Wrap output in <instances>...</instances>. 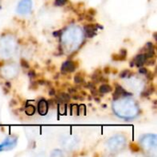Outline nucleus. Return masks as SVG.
<instances>
[{
    "instance_id": "obj_17",
    "label": "nucleus",
    "mask_w": 157,
    "mask_h": 157,
    "mask_svg": "<svg viewBox=\"0 0 157 157\" xmlns=\"http://www.w3.org/2000/svg\"><path fill=\"white\" fill-rule=\"evenodd\" d=\"M129 74H130V71H129V70H124V71H122V72L120 74V76H121V78H125V77H128Z\"/></svg>"
},
{
    "instance_id": "obj_2",
    "label": "nucleus",
    "mask_w": 157,
    "mask_h": 157,
    "mask_svg": "<svg viewBox=\"0 0 157 157\" xmlns=\"http://www.w3.org/2000/svg\"><path fill=\"white\" fill-rule=\"evenodd\" d=\"M30 9H31V1L30 0H21L17 6V12L22 15L29 13Z\"/></svg>"
},
{
    "instance_id": "obj_7",
    "label": "nucleus",
    "mask_w": 157,
    "mask_h": 157,
    "mask_svg": "<svg viewBox=\"0 0 157 157\" xmlns=\"http://www.w3.org/2000/svg\"><path fill=\"white\" fill-rule=\"evenodd\" d=\"M146 60H147V58H146V56H145V53H143V54H138V55L134 58L133 62H134V63H135L136 66L141 67L144 63H145V61H146ZM134 63H133V64H134Z\"/></svg>"
},
{
    "instance_id": "obj_25",
    "label": "nucleus",
    "mask_w": 157,
    "mask_h": 157,
    "mask_svg": "<svg viewBox=\"0 0 157 157\" xmlns=\"http://www.w3.org/2000/svg\"><path fill=\"white\" fill-rule=\"evenodd\" d=\"M121 54L122 55V56H124V57H126V54H127V52H126V50H121Z\"/></svg>"
},
{
    "instance_id": "obj_15",
    "label": "nucleus",
    "mask_w": 157,
    "mask_h": 157,
    "mask_svg": "<svg viewBox=\"0 0 157 157\" xmlns=\"http://www.w3.org/2000/svg\"><path fill=\"white\" fill-rule=\"evenodd\" d=\"M144 49H145L146 51H150V50H155V45H154V44H153L152 42H148V43H146V45H145Z\"/></svg>"
},
{
    "instance_id": "obj_28",
    "label": "nucleus",
    "mask_w": 157,
    "mask_h": 157,
    "mask_svg": "<svg viewBox=\"0 0 157 157\" xmlns=\"http://www.w3.org/2000/svg\"><path fill=\"white\" fill-rule=\"evenodd\" d=\"M104 71H105V73L109 74V67H107V68H105V70H104Z\"/></svg>"
},
{
    "instance_id": "obj_10",
    "label": "nucleus",
    "mask_w": 157,
    "mask_h": 157,
    "mask_svg": "<svg viewBox=\"0 0 157 157\" xmlns=\"http://www.w3.org/2000/svg\"><path fill=\"white\" fill-rule=\"evenodd\" d=\"M25 113L29 116H31L35 113V108L32 105H27L25 108Z\"/></svg>"
},
{
    "instance_id": "obj_4",
    "label": "nucleus",
    "mask_w": 157,
    "mask_h": 157,
    "mask_svg": "<svg viewBox=\"0 0 157 157\" xmlns=\"http://www.w3.org/2000/svg\"><path fill=\"white\" fill-rule=\"evenodd\" d=\"M48 109H49V105L47 103V101L45 99H40L38 103V111L40 115L44 116L47 114L48 112Z\"/></svg>"
},
{
    "instance_id": "obj_27",
    "label": "nucleus",
    "mask_w": 157,
    "mask_h": 157,
    "mask_svg": "<svg viewBox=\"0 0 157 157\" xmlns=\"http://www.w3.org/2000/svg\"><path fill=\"white\" fill-rule=\"evenodd\" d=\"M75 92H76L75 88H70L69 89V93H75Z\"/></svg>"
},
{
    "instance_id": "obj_6",
    "label": "nucleus",
    "mask_w": 157,
    "mask_h": 157,
    "mask_svg": "<svg viewBox=\"0 0 157 157\" xmlns=\"http://www.w3.org/2000/svg\"><path fill=\"white\" fill-rule=\"evenodd\" d=\"M75 70V63L72 61H66L62 65V72L63 73H72Z\"/></svg>"
},
{
    "instance_id": "obj_3",
    "label": "nucleus",
    "mask_w": 157,
    "mask_h": 157,
    "mask_svg": "<svg viewBox=\"0 0 157 157\" xmlns=\"http://www.w3.org/2000/svg\"><path fill=\"white\" fill-rule=\"evenodd\" d=\"M16 144H17V138L9 137L3 144H0V151H6V150L12 149L13 147H15Z\"/></svg>"
},
{
    "instance_id": "obj_18",
    "label": "nucleus",
    "mask_w": 157,
    "mask_h": 157,
    "mask_svg": "<svg viewBox=\"0 0 157 157\" xmlns=\"http://www.w3.org/2000/svg\"><path fill=\"white\" fill-rule=\"evenodd\" d=\"M86 112V108L84 105H80L78 106V114H85Z\"/></svg>"
},
{
    "instance_id": "obj_19",
    "label": "nucleus",
    "mask_w": 157,
    "mask_h": 157,
    "mask_svg": "<svg viewBox=\"0 0 157 157\" xmlns=\"http://www.w3.org/2000/svg\"><path fill=\"white\" fill-rule=\"evenodd\" d=\"M67 2V0H55V6H63Z\"/></svg>"
},
{
    "instance_id": "obj_5",
    "label": "nucleus",
    "mask_w": 157,
    "mask_h": 157,
    "mask_svg": "<svg viewBox=\"0 0 157 157\" xmlns=\"http://www.w3.org/2000/svg\"><path fill=\"white\" fill-rule=\"evenodd\" d=\"M123 96H132V94L127 92V91H125L121 86L116 85V90L114 92L113 98L114 99H118V98H121V97H123Z\"/></svg>"
},
{
    "instance_id": "obj_13",
    "label": "nucleus",
    "mask_w": 157,
    "mask_h": 157,
    "mask_svg": "<svg viewBox=\"0 0 157 157\" xmlns=\"http://www.w3.org/2000/svg\"><path fill=\"white\" fill-rule=\"evenodd\" d=\"M112 59L115 60V61H121V60H124L125 57L122 56L121 54H114V55L112 56Z\"/></svg>"
},
{
    "instance_id": "obj_12",
    "label": "nucleus",
    "mask_w": 157,
    "mask_h": 157,
    "mask_svg": "<svg viewBox=\"0 0 157 157\" xmlns=\"http://www.w3.org/2000/svg\"><path fill=\"white\" fill-rule=\"evenodd\" d=\"M75 82L76 84H82L84 82V78L80 75H76L75 76Z\"/></svg>"
},
{
    "instance_id": "obj_20",
    "label": "nucleus",
    "mask_w": 157,
    "mask_h": 157,
    "mask_svg": "<svg viewBox=\"0 0 157 157\" xmlns=\"http://www.w3.org/2000/svg\"><path fill=\"white\" fill-rule=\"evenodd\" d=\"M29 76L30 78H35V77H36L35 71H33V70H30V71L29 72Z\"/></svg>"
},
{
    "instance_id": "obj_26",
    "label": "nucleus",
    "mask_w": 157,
    "mask_h": 157,
    "mask_svg": "<svg viewBox=\"0 0 157 157\" xmlns=\"http://www.w3.org/2000/svg\"><path fill=\"white\" fill-rule=\"evenodd\" d=\"M54 94H55V91H54V89L52 88V89L50 90V92H49V95H50V96H54Z\"/></svg>"
},
{
    "instance_id": "obj_14",
    "label": "nucleus",
    "mask_w": 157,
    "mask_h": 157,
    "mask_svg": "<svg viewBox=\"0 0 157 157\" xmlns=\"http://www.w3.org/2000/svg\"><path fill=\"white\" fill-rule=\"evenodd\" d=\"M72 113L74 114V115H79L78 114V106L77 105H72Z\"/></svg>"
},
{
    "instance_id": "obj_1",
    "label": "nucleus",
    "mask_w": 157,
    "mask_h": 157,
    "mask_svg": "<svg viewBox=\"0 0 157 157\" xmlns=\"http://www.w3.org/2000/svg\"><path fill=\"white\" fill-rule=\"evenodd\" d=\"M125 144V139L122 137H115V138H111L109 141V148L113 151L115 149H118L117 151H119L120 149H122L123 146Z\"/></svg>"
},
{
    "instance_id": "obj_21",
    "label": "nucleus",
    "mask_w": 157,
    "mask_h": 157,
    "mask_svg": "<svg viewBox=\"0 0 157 157\" xmlns=\"http://www.w3.org/2000/svg\"><path fill=\"white\" fill-rule=\"evenodd\" d=\"M139 72H140L141 74H144V75H146V74L148 73L147 69H146V68H144V67H141L140 70H139Z\"/></svg>"
},
{
    "instance_id": "obj_8",
    "label": "nucleus",
    "mask_w": 157,
    "mask_h": 157,
    "mask_svg": "<svg viewBox=\"0 0 157 157\" xmlns=\"http://www.w3.org/2000/svg\"><path fill=\"white\" fill-rule=\"evenodd\" d=\"M69 100H70V95H68L66 93H61L55 98V101H57L59 103H66Z\"/></svg>"
},
{
    "instance_id": "obj_23",
    "label": "nucleus",
    "mask_w": 157,
    "mask_h": 157,
    "mask_svg": "<svg viewBox=\"0 0 157 157\" xmlns=\"http://www.w3.org/2000/svg\"><path fill=\"white\" fill-rule=\"evenodd\" d=\"M131 148L132 149L133 152H138V151H139V148H138L136 145H134V144H132V145H131Z\"/></svg>"
},
{
    "instance_id": "obj_9",
    "label": "nucleus",
    "mask_w": 157,
    "mask_h": 157,
    "mask_svg": "<svg viewBox=\"0 0 157 157\" xmlns=\"http://www.w3.org/2000/svg\"><path fill=\"white\" fill-rule=\"evenodd\" d=\"M112 90L111 86L108 84H104V85H101L98 88V92L101 93V94H105V93H109Z\"/></svg>"
},
{
    "instance_id": "obj_24",
    "label": "nucleus",
    "mask_w": 157,
    "mask_h": 157,
    "mask_svg": "<svg viewBox=\"0 0 157 157\" xmlns=\"http://www.w3.org/2000/svg\"><path fill=\"white\" fill-rule=\"evenodd\" d=\"M61 34H62V30H58V31L53 32V36H54V37H58V36H60Z\"/></svg>"
},
{
    "instance_id": "obj_11",
    "label": "nucleus",
    "mask_w": 157,
    "mask_h": 157,
    "mask_svg": "<svg viewBox=\"0 0 157 157\" xmlns=\"http://www.w3.org/2000/svg\"><path fill=\"white\" fill-rule=\"evenodd\" d=\"M58 109H59V113L62 114V115H64L66 113V106L63 103H60L59 104Z\"/></svg>"
},
{
    "instance_id": "obj_29",
    "label": "nucleus",
    "mask_w": 157,
    "mask_h": 157,
    "mask_svg": "<svg viewBox=\"0 0 157 157\" xmlns=\"http://www.w3.org/2000/svg\"><path fill=\"white\" fill-rule=\"evenodd\" d=\"M6 86L7 87H9V88H10V86H10V84H9L8 82H6Z\"/></svg>"
},
{
    "instance_id": "obj_16",
    "label": "nucleus",
    "mask_w": 157,
    "mask_h": 157,
    "mask_svg": "<svg viewBox=\"0 0 157 157\" xmlns=\"http://www.w3.org/2000/svg\"><path fill=\"white\" fill-rule=\"evenodd\" d=\"M20 63H21V66L23 67V68H29V63L26 61V60H24V59H22L21 61H20Z\"/></svg>"
},
{
    "instance_id": "obj_22",
    "label": "nucleus",
    "mask_w": 157,
    "mask_h": 157,
    "mask_svg": "<svg viewBox=\"0 0 157 157\" xmlns=\"http://www.w3.org/2000/svg\"><path fill=\"white\" fill-rule=\"evenodd\" d=\"M86 86L88 87L89 89H94V88H95V84H93V83H88Z\"/></svg>"
}]
</instances>
